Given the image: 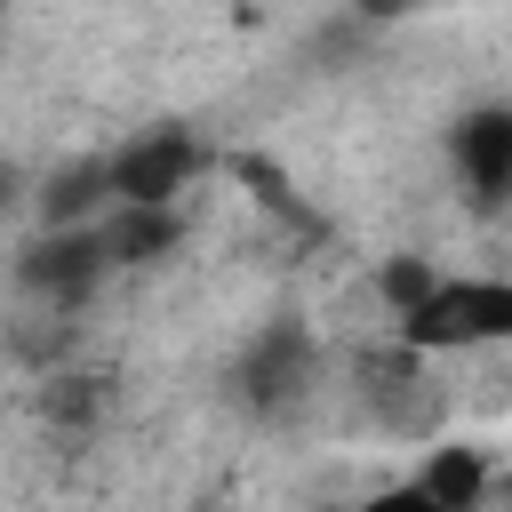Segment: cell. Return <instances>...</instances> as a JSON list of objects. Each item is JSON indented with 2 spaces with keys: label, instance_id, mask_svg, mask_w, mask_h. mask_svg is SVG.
Wrapping results in <instances>:
<instances>
[{
  "label": "cell",
  "instance_id": "obj_8",
  "mask_svg": "<svg viewBox=\"0 0 512 512\" xmlns=\"http://www.w3.org/2000/svg\"><path fill=\"white\" fill-rule=\"evenodd\" d=\"M416 488H424L440 512H488L496 472H488V456H480L472 440H432L424 464H416Z\"/></svg>",
  "mask_w": 512,
  "mask_h": 512
},
{
  "label": "cell",
  "instance_id": "obj_5",
  "mask_svg": "<svg viewBox=\"0 0 512 512\" xmlns=\"http://www.w3.org/2000/svg\"><path fill=\"white\" fill-rule=\"evenodd\" d=\"M320 360H312V336L304 328H264L240 360V392L256 400V416H288L304 392H312Z\"/></svg>",
  "mask_w": 512,
  "mask_h": 512
},
{
  "label": "cell",
  "instance_id": "obj_11",
  "mask_svg": "<svg viewBox=\"0 0 512 512\" xmlns=\"http://www.w3.org/2000/svg\"><path fill=\"white\" fill-rule=\"evenodd\" d=\"M416 0H352V16H368V24H392V16H408Z\"/></svg>",
  "mask_w": 512,
  "mask_h": 512
},
{
  "label": "cell",
  "instance_id": "obj_1",
  "mask_svg": "<svg viewBox=\"0 0 512 512\" xmlns=\"http://www.w3.org/2000/svg\"><path fill=\"white\" fill-rule=\"evenodd\" d=\"M392 344L416 360H480L512 344V272H440L392 320Z\"/></svg>",
  "mask_w": 512,
  "mask_h": 512
},
{
  "label": "cell",
  "instance_id": "obj_3",
  "mask_svg": "<svg viewBox=\"0 0 512 512\" xmlns=\"http://www.w3.org/2000/svg\"><path fill=\"white\" fill-rule=\"evenodd\" d=\"M104 280H112V256H104L96 224H80V232H32L16 248V288L40 312H56V320H80Z\"/></svg>",
  "mask_w": 512,
  "mask_h": 512
},
{
  "label": "cell",
  "instance_id": "obj_10",
  "mask_svg": "<svg viewBox=\"0 0 512 512\" xmlns=\"http://www.w3.org/2000/svg\"><path fill=\"white\" fill-rule=\"evenodd\" d=\"M344 512H440V504H432V496L416 488V472H408V480H384V488H368V496H352Z\"/></svg>",
  "mask_w": 512,
  "mask_h": 512
},
{
  "label": "cell",
  "instance_id": "obj_4",
  "mask_svg": "<svg viewBox=\"0 0 512 512\" xmlns=\"http://www.w3.org/2000/svg\"><path fill=\"white\" fill-rule=\"evenodd\" d=\"M448 176L472 208H512V104H464L448 120Z\"/></svg>",
  "mask_w": 512,
  "mask_h": 512
},
{
  "label": "cell",
  "instance_id": "obj_9",
  "mask_svg": "<svg viewBox=\"0 0 512 512\" xmlns=\"http://www.w3.org/2000/svg\"><path fill=\"white\" fill-rule=\"evenodd\" d=\"M104 408H112V384H104L96 368H48V376H40V416H48L56 432H88Z\"/></svg>",
  "mask_w": 512,
  "mask_h": 512
},
{
  "label": "cell",
  "instance_id": "obj_2",
  "mask_svg": "<svg viewBox=\"0 0 512 512\" xmlns=\"http://www.w3.org/2000/svg\"><path fill=\"white\" fill-rule=\"evenodd\" d=\"M112 208H184V192L208 176V144L192 128H136L104 152Z\"/></svg>",
  "mask_w": 512,
  "mask_h": 512
},
{
  "label": "cell",
  "instance_id": "obj_7",
  "mask_svg": "<svg viewBox=\"0 0 512 512\" xmlns=\"http://www.w3.org/2000/svg\"><path fill=\"white\" fill-rule=\"evenodd\" d=\"M184 232H192L184 208H112V216L96 224L112 272H152V264H168V256L184 248Z\"/></svg>",
  "mask_w": 512,
  "mask_h": 512
},
{
  "label": "cell",
  "instance_id": "obj_12",
  "mask_svg": "<svg viewBox=\"0 0 512 512\" xmlns=\"http://www.w3.org/2000/svg\"><path fill=\"white\" fill-rule=\"evenodd\" d=\"M200 512H232V504H200Z\"/></svg>",
  "mask_w": 512,
  "mask_h": 512
},
{
  "label": "cell",
  "instance_id": "obj_6",
  "mask_svg": "<svg viewBox=\"0 0 512 512\" xmlns=\"http://www.w3.org/2000/svg\"><path fill=\"white\" fill-rule=\"evenodd\" d=\"M104 216H112V168H104V152L56 160L32 184V224L40 232H80V224H104Z\"/></svg>",
  "mask_w": 512,
  "mask_h": 512
}]
</instances>
